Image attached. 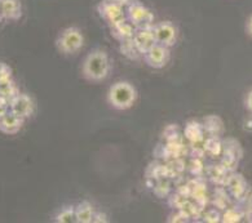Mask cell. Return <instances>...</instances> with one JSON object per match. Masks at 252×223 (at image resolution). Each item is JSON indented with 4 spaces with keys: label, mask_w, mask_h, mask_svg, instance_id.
Instances as JSON below:
<instances>
[{
    "label": "cell",
    "mask_w": 252,
    "mask_h": 223,
    "mask_svg": "<svg viewBox=\"0 0 252 223\" xmlns=\"http://www.w3.org/2000/svg\"><path fill=\"white\" fill-rule=\"evenodd\" d=\"M80 72L87 82L102 83L111 72L110 57L104 49L91 51L82 61Z\"/></svg>",
    "instance_id": "1"
},
{
    "label": "cell",
    "mask_w": 252,
    "mask_h": 223,
    "mask_svg": "<svg viewBox=\"0 0 252 223\" xmlns=\"http://www.w3.org/2000/svg\"><path fill=\"white\" fill-rule=\"evenodd\" d=\"M106 101L111 109L118 111H126L133 107L137 101V89L129 82L119 80L109 88Z\"/></svg>",
    "instance_id": "2"
},
{
    "label": "cell",
    "mask_w": 252,
    "mask_h": 223,
    "mask_svg": "<svg viewBox=\"0 0 252 223\" xmlns=\"http://www.w3.org/2000/svg\"><path fill=\"white\" fill-rule=\"evenodd\" d=\"M56 48L63 56H74L84 47V35L79 28L69 26L60 31L56 38Z\"/></svg>",
    "instance_id": "3"
},
{
    "label": "cell",
    "mask_w": 252,
    "mask_h": 223,
    "mask_svg": "<svg viewBox=\"0 0 252 223\" xmlns=\"http://www.w3.org/2000/svg\"><path fill=\"white\" fill-rule=\"evenodd\" d=\"M96 9L101 20H104L109 28H113L115 25L127 20L126 9L119 5L115 0H101L100 3L97 4Z\"/></svg>",
    "instance_id": "4"
},
{
    "label": "cell",
    "mask_w": 252,
    "mask_h": 223,
    "mask_svg": "<svg viewBox=\"0 0 252 223\" xmlns=\"http://www.w3.org/2000/svg\"><path fill=\"white\" fill-rule=\"evenodd\" d=\"M126 16L127 20L131 22L136 28H148L156 24L154 21V14L148 7H145L141 1L136 0L129 7L126 8Z\"/></svg>",
    "instance_id": "5"
},
{
    "label": "cell",
    "mask_w": 252,
    "mask_h": 223,
    "mask_svg": "<svg viewBox=\"0 0 252 223\" xmlns=\"http://www.w3.org/2000/svg\"><path fill=\"white\" fill-rule=\"evenodd\" d=\"M153 34L157 44H160L167 48H172L177 44L179 30L176 25L171 21H160L153 25Z\"/></svg>",
    "instance_id": "6"
},
{
    "label": "cell",
    "mask_w": 252,
    "mask_h": 223,
    "mask_svg": "<svg viewBox=\"0 0 252 223\" xmlns=\"http://www.w3.org/2000/svg\"><path fill=\"white\" fill-rule=\"evenodd\" d=\"M144 61L149 67L156 70H160L168 65L169 59H171V48L163 47L160 44H154L152 48L144 53Z\"/></svg>",
    "instance_id": "7"
},
{
    "label": "cell",
    "mask_w": 252,
    "mask_h": 223,
    "mask_svg": "<svg viewBox=\"0 0 252 223\" xmlns=\"http://www.w3.org/2000/svg\"><path fill=\"white\" fill-rule=\"evenodd\" d=\"M9 111L16 113L24 120H28L34 115L35 112V102L32 96L28 93H18L13 100L9 102Z\"/></svg>",
    "instance_id": "8"
},
{
    "label": "cell",
    "mask_w": 252,
    "mask_h": 223,
    "mask_svg": "<svg viewBox=\"0 0 252 223\" xmlns=\"http://www.w3.org/2000/svg\"><path fill=\"white\" fill-rule=\"evenodd\" d=\"M24 119L17 116L12 111H8L0 117V132L7 136H14L21 131L25 124Z\"/></svg>",
    "instance_id": "9"
},
{
    "label": "cell",
    "mask_w": 252,
    "mask_h": 223,
    "mask_svg": "<svg viewBox=\"0 0 252 223\" xmlns=\"http://www.w3.org/2000/svg\"><path fill=\"white\" fill-rule=\"evenodd\" d=\"M132 39L135 41L136 47L140 51V53L144 56V53L149 48H152L153 45L156 44V39H154V34H153V26L136 28L135 35H133Z\"/></svg>",
    "instance_id": "10"
},
{
    "label": "cell",
    "mask_w": 252,
    "mask_h": 223,
    "mask_svg": "<svg viewBox=\"0 0 252 223\" xmlns=\"http://www.w3.org/2000/svg\"><path fill=\"white\" fill-rule=\"evenodd\" d=\"M0 14H1L3 20H21L22 14H24L21 0H0Z\"/></svg>",
    "instance_id": "11"
},
{
    "label": "cell",
    "mask_w": 252,
    "mask_h": 223,
    "mask_svg": "<svg viewBox=\"0 0 252 223\" xmlns=\"http://www.w3.org/2000/svg\"><path fill=\"white\" fill-rule=\"evenodd\" d=\"M111 30V36L114 39H117L118 41H125L127 39L133 38V35H135L136 28L133 25L129 22L128 20L123 21L121 24L115 25L113 28H110Z\"/></svg>",
    "instance_id": "12"
},
{
    "label": "cell",
    "mask_w": 252,
    "mask_h": 223,
    "mask_svg": "<svg viewBox=\"0 0 252 223\" xmlns=\"http://www.w3.org/2000/svg\"><path fill=\"white\" fill-rule=\"evenodd\" d=\"M96 213L94 206L83 200L75 206V214H76V223H94V217Z\"/></svg>",
    "instance_id": "13"
},
{
    "label": "cell",
    "mask_w": 252,
    "mask_h": 223,
    "mask_svg": "<svg viewBox=\"0 0 252 223\" xmlns=\"http://www.w3.org/2000/svg\"><path fill=\"white\" fill-rule=\"evenodd\" d=\"M18 93H20V89L14 82L13 75L0 78V97L1 98L11 102V100H13Z\"/></svg>",
    "instance_id": "14"
},
{
    "label": "cell",
    "mask_w": 252,
    "mask_h": 223,
    "mask_svg": "<svg viewBox=\"0 0 252 223\" xmlns=\"http://www.w3.org/2000/svg\"><path fill=\"white\" fill-rule=\"evenodd\" d=\"M53 222L56 223H76V214L75 206L66 205L63 209H60L55 217Z\"/></svg>",
    "instance_id": "15"
},
{
    "label": "cell",
    "mask_w": 252,
    "mask_h": 223,
    "mask_svg": "<svg viewBox=\"0 0 252 223\" xmlns=\"http://www.w3.org/2000/svg\"><path fill=\"white\" fill-rule=\"evenodd\" d=\"M185 136L191 142L200 141L203 138V127L197 121H191L185 128Z\"/></svg>",
    "instance_id": "16"
},
{
    "label": "cell",
    "mask_w": 252,
    "mask_h": 223,
    "mask_svg": "<svg viewBox=\"0 0 252 223\" xmlns=\"http://www.w3.org/2000/svg\"><path fill=\"white\" fill-rule=\"evenodd\" d=\"M121 51L126 57H128V58L131 59L138 58V56H142L141 53H140V51L137 49V47H136L135 41H133L132 38L127 39V40L125 41H121Z\"/></svg>",
    "instance_id": "17"
},
{
    "label": "cell",
    "mask_w": 252,
    "mask_h": 223,
    "mask_svg": "<svg viewBox=\"0 0 252 223\" xmlns=\"http://www.w3.org/2000/svg\"><path fill=\"white\" fill-rule=\"evenodd\" d=\"M228 186H229V190H230V193L234 196H238L239 197L242 194L245 193L246 182H245V179L242 178V175L239 174L233 175L231 178H229Z\"/></svg>",
    "instance_id": "18"
},
{
    "label": "cell",
    "mask_w": 252,
    "mask_h": 223,
    "mask_svg": "<svg viewBox=\"0 0 252 223\" xmlns=\"http://www.w3.org/2000/svg\"><path fill=\"white\" fill-rule=\"evenodd\" d=\"M239 220H241V214L235 213L234 210L230 209L225 213V216L222 217V220L221 221H224V222H237V221Z\"/></svg>",
    "instance_id": "19"
},
{
    "label": "cell",
    "mask_w": 252,
    "mask_h": 223,
    "mask_svg": "<svg viewBox=\"0 0 252 223\" xmlns=\"http://www.w3.org/2000/svg\"><path fill=\"white\" fill-rule=\"evenodd\" d=\"M243 106L252 115V88L249 92L245 94V98H243Z\"/></svg>",
    "instance_id": "20"
},
{
    "label": "cell",
    "mask_w": 252,
    "mask_h": 223,
    "mask_svg": "<svg viewBox=\"0 0 252 223\" xmlns=\"http://www.w3.org/2000/svg\"><path fill=\"white\" fill-rule=\"evenodd\" d=\"M206 222H219V221H221V216L219 214V212H216V210H208L207 214H206Z\"/></svg>",
    "instance_id": "21"
},
{
    "label": "cell",
    "mask_w": 252,
    "mask_h": 223,
    "mask_svg": "<svg viewBox=\"0 0 252 223\" xmlns=\"http://www.w3.org/2000/svg\"><path fill=\"white\" fill-rule=\"evenodd\" d=\"M13 75V71L7 63L0 61V78H4V76H12Z\"/></svg>",
    "instance_id": "22"
},
{
    "label": "cell",
    "mask_w": 252,
    "mask_h": 223,
    "mask_svg": "<svg viewBox=\"0 0 252 223\" xmlns=\"http://www.w3.org/2000/svg\"><path fill=\"white\" fill-rule=\"evenodd\" d=\"M109 222V220H107V216L105 213H102V212H97L94 213V223H107Z\"/></svg>",
    "instance_id": "23"
},
{
    "label": "cell",
    "mask_w": 252,
    "mask_h": 223,
    "mask_svg": "<svg viewBox=\"0 0 252 223\" xmlns=\"http://www.w3.org/2000/svg\"><path fill=\"white\" fill-rule=\"evenodd\" d=\"M9 111V101L4 100L0 97V117L3 116L4 113Z\"/></svg>",
    "instance_id": "24"
},
{
    "label": "cell",
    "mask_w": 252,
    "mask_h": 223,
    "mask_svg": "<svg viewBox=\"0 0 252 223\" xmlns=\"http://www.w3.org/2000/svg\"><path fill=\"white\" fill-rule=\"evenodd\" d=\"M245 30H246V34L249 35L250 38L252 39V14H250L249 18H247V20H246Z\"/></svg>",
    "instance_id": "25"
},
{
    "label": "cell",
    "mask_w": 252,
    "mask_h": 223,
    "mask_svg": "<svg viewBox=\"0 0 252 223\" xmlns=\"http://www.w3.org/2000/svg\"><path fill=\"white\" fill-rule=\"evenodd\" d=\"M115 1H117L118 4H119V5H122V7L125 8H127V7H129V5H131L132 3H135L136 0H115Z\"/></svg>",
    "instance_id": "26"
},
{
    "label": "cell",
    "mask_w": 252,
    "mask_h": 223,
    "mask_svg": "<svg viewBox=\"0 0 252 223\" xmlns=\"http://www.w3.org/2000/svg\"><path fill=\"white\" fill-rule=\"evenodd\" d=\"M1 21H3V17H1V14H0V22H1Z\"/></svg>",
    "instance_id": "27"
}]
</instances>
